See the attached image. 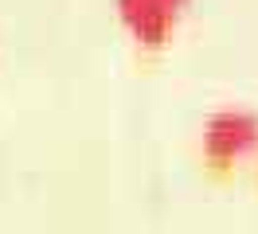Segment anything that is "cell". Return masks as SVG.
<instances>
[{"mask_svg":"<svg viewBox=\"0 0 258 234\" xmlns=\"http://www.w3.org/2000/svg\"><path fill=\"white\" fill-rule=\"evenodd\" d=\"M258 144V113L242 106L215 109L204 121V156L211 164H231L235 156L250 152Z\"/></svg>","mask_w":258,"mask_h":234,"instance_id":"1","label":"cell"},{"mask_svg":"<svg viewBox=\"0 0 258 234\" xmlns=\"http://www.w3.org/2000/svg\"><path fill=\"white\" fill-rule=\"evenodd\" d=\"M117 8L121 20L133 28L137 43L145 47H161L176 28V8L168 0H117Z\"/></svg>","mask_w":258,"mask_h":234,"instance_id":"2","label":"cell"},{"mask_svg":"<svg viewBox=\"0 0 258 234\" xmlns=\"http://www.w3.org/2000/svg\"><path fill=\"white\" fill-rule=\"evenodd\" d=\"M168 4H172V8H180V4H188V0H168Z\"/></svg>","mask_w":258,"mask_h":234,"instance_id":"3","label":"cell"}]
</instances>
